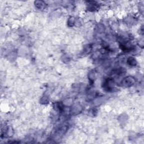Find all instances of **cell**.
Segmentation results:
<instances>
[{"label": "cell", "instance_id": "6da1fadb", "mask_svg": "<svg viewBox=\"0 0 144 144\" xmlns=\"http://www.w3.org/2000/svg\"><path fill=\"white\" fill-rule=\"evenodd\" d=\"M114 83L113 80L111 78H108L105 80L103 84V88L105 91L112 92L114 88Z\"/></svg>", "mask_w": 144, "mask_h": 144}, {"label": "cell", "instance_id": "8992f818", "mask_svg": "<svg viewBox=\"0 0 144 144\" xmlns=\"http://www.w3.org/2000/svg\"><path fill=\"white\" fill-rule=\"evenodd\" d=\"M75 22H76L75 18L71 16L69 18L68 20V26L69 27L73 26L74 24H75Z\"/></svg>", "mask_w": 144, "mask_h": 144}, {"label": "cell", "instance_id": "277c9868", "mask_svg": "<svg viewBox=\"0 0 144 144\" xmlns=\"http://www.w3.org/2000/svg\"><path fill=\"white\" fill-rule=\"evenodd\" d=\"M127 64L131 66H134L137 65V61L133 57H129L127 60Z\"/></svg>", "mask_w": 144, "mask_h": 144}, {"label": "cell", "instance_id": "7a4b0ae2", "mask_svg": "<svg viewBox=\"0 0 144 144\" xmlns=\"http://www.w3.org/2000/svg\"><path fill=\"white\" fill-rule=\"evenodd\" d=\"M135 82V79L132 77V76H127V77L125 78L122 82V84L123 86L128 87H130L134 84Z\"/></svg>", "mask_w": 144, "mask_h": 144}, {"label": "cell", "instance_id": "5b68a950", "mask_svg": "<svg viewBox=\"0 0 144 144\" xmlns=\"http://www.w3.org/2000/svg\"><path fill=\"white\" fill-rule=\"evenodd\" d=\"M36 7L38 9H44L46 6V4L42 1H36L34 2Z\"/></svg>", "mask_w": 144, "mask_h": 144}, {"label": "cell", "instance_id": "3957f363", "mask_svg": "<svg viewBox=\"0 0 144 144\" xmlns=\"http://www.w3.org/2000/svg\"><path fill=\"white\" fill-rule=\"evenodd\" d=\"M89 4H88V8L90 11H94L98 8V4L96 2L89 1Z\"/></svg>", "mask_w": 144, "mask_h": 144}]
</instances>
